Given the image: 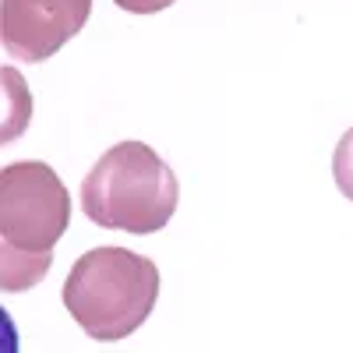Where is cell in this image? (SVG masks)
<instances>
[{
	"label": "cell",
	"mask_w": 353,
	"mask_h": 353,
	"mask_svg": "<svg viewBox=\"0 0 353 353\" xmlns=\"http://www.w3.org/2000/svg\"><path fill=\"white\" fill-rule=\"evenodd\" d=\"M159 297V269L152 258L128 248L85 251L64 279V307L78 325L99 339L117 343L145 325Z\"/></svg>",
	"instance_id": "cell-1"
},
{
	"label": "cell",
	"mask_w": 353,
	"mask_h": 353,
	"mask_svg": "<svg viewBox=\"0 0 353 353\" xmlns=\"http://www.w3.org/2000/svg\"><path fill=\"white\" fill-rule=\"evenodd\" d=\"M176 173L145 141H121L106 149L81 181L85 216L134 237L156 233L176 212Z\"/></svg>",
	"instance_id": "cell-2"
},
{
	"label": "cell",
	"mask_w": 353,
	"mask_h": 353,
	"mask_svg": "<svg viewBox=\"0 0 353 353\" xmlns=\"http://www.w3.org/2000/svg\"><path fill=\"white\" fill-rule=\"evenodd\" d=\"M71 198L46 163H11L0 170V241L21 251H50L64 237Z\"/></svg>",
	"instance_id": "cell-3"
},
{
	"label": "cell",
	"mask_w": 353,
	"mask_h": 353,
	"mask_svg": "<svg viewBox=\"0 0 353 353\" xmlns=\"http://www.w3.org/2000/svg\"><path fill=\"white\" fill-rule=\"evenodd\" d=\"M92 0H0V36L14 61L43 64L78 36Z\"/></svg>",
	"instance_id": "cell-4"
},
{
	"label": "cell",
	"mask_w": 353,
	"mask_h": 353,
	"mask_svg": "<svg viewBox=\"0 0 353 353\" xmlns=\"http://www.w3.org/2000/svg\"><path fill=\"white\" fill-rule=\"evenodd\" d=\"M46 272H50V251H21L0 241V286L8 293L36 286Z\"/></svg>",
	"instance_id": "cell-5"
},
{
	"label": "cell",
	"mask_w": 353,
	"mask_h": 353,
	"mask_svg": "<svg viewBox=\"0 0 353 353\" xmlns=\"http://www.w3.org/2000/svg\"><path fill=\"white\" fill-rule=\"evenodd\" d=\"M4 85H8V124L0 131V141H11L32 117V96L25 92V81L14 68H4Z\"/></svg>",
	"instance_id": "cell-6"
},
{
	"label": "cell",
	"mask_w": 353,
	"mask_h": 353,
	"mask_svg": "<svg viewBox=\"0 0 353 353\" xmlns=\"http://www.w3.org/2000/svg\"><path fill=\"white\" fill-rule=\"evenodd\" d=\"M332 176H336V188L353 201V128L339 138L332 152Z\"/></svg>",
	"instance_id": "cell-7"
},
{
	"label": "cell",
	"mask_w": 353,
	"mask_h": 353,
	"mask_svg": "<svg viewBox=\"0 0 353 353\" xmlns=\"http://www.w3.org/2000/svg\"><path fill=\"white\" fill-rule=\"evenodd\" d=\"M113 4L124 8V11H131V14H156V11L170 8L173 0H113Z\"/></svg>",
	"instance_id": "cell-8"
}]
</instances>
